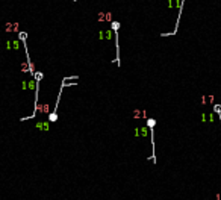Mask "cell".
<instances>
[{"mask_svg":"<svg viewBox=\"0 0 221 200\" xmlns=\"http://www.w3.org/2000/svg\"><path fill=\"white\" fill-rule=\"evenodd\" d=\"M147 126H149V127H153V126H154V120H151V118H150L149 121H147Z\"/></svg>","mask_w":221,"mask_h":200,"instance_id":"6da1fadb","label":"cell"}]
</instances>
